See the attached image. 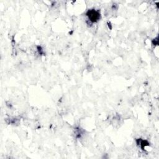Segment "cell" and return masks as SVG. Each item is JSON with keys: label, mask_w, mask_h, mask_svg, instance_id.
Listing matches in <instances>:
<instances>
[{"label": "cell", "mask_w": 159, "mask_h": 159, "mask_svg": "<svg viewBox=\"0 0 159 159\" xmlns=\"http://www.w3.org/2000/svg\"><path fill=\"white\" fill-rule=\"evenodd\" d=\"M86 15L88 17L89 20H90L92 22H97L100 18L99 12L95 9H89L87 12Z\"/></svg>", "instance_id": "obj_1"}]
</instances>
